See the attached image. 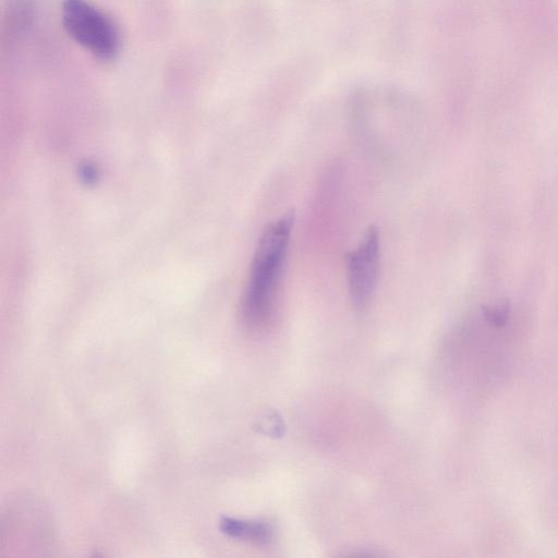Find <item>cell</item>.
Segmentation results:
<instances>
[{
    "label": "cell",
    "instance_id": "277c9868",
    "mask_svg": "<svg viewBox=\"0 0 558 558\" xmlns=\"http://www.w3.org/2000/svg\"><path fill=\"white\" fill-rule=\"evenodd\" d=\"M223 534L239 539L257 544H266L271 541L274 530L270 524L262 521H247L236 518L223 517L219 523Z\"/></svg>",
    "mask_w": 558,
    "mask_h": 558
},
{
    "label": "cell",
    "instance_id": "6da1fadb",
    "mask_svg": "<svg viewBox=\"0 0 558 558\" xmlns=\"http://www.w3.org/2000/svg\"><path fill=\"white\" fill-rule=\"evenodd\" d=\"M293 214L270 222L262 232L241 300V316L252 329L265 328L274 318L287 258Z\"/></svg>",
    "mask_w": 558,
    "mask_h": 558
},
{
    "label": "cell",
    "instance_id": "3957f363",
    "mask_svg": "<svg viewBox=\"0 0 558 558\" xmlns=\"http://www.w3.org/2000/svg\"><path fill=\"white\" fill-rule=\"evenodd\" d=\"M345 263L352 304L363 310L373 298L379 272L380 239L375 227L368 228L359 246L347 255Z\"/></svg>",
    "mask_w": 558,
    "mask_h": 558
},
{
    "label": "cell",
    "instance_id": "7a4b0ae2",
    "mask_svg": "<svg viewBox=\"0 0 558 558\" xmlns=\"http://www.w3.org/2000/svg\"><path fill=\"white\" fill-rule=\"evenodd\" d=\"M61 20L66 33L101 60L112 59L119 51L117 26L102 11L86 0H63Z\"/></svg>",
    "mask_w": 558,
    "mask_h": 558
}]
</instances>
